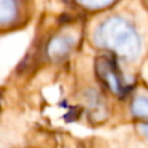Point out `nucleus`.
Returning <instances> with one entry per match:
<instances>
[{
	"label": "nucleus",
	"instance_id": "obj_1",
	"mask_svg": "<svg viewBox=\"0 0 148 148\" xmlns=\"http://www.w3.org/2000/svg\"><path fill=\"white\" fill-rule=\"evenodd\" d=\"M94 39L99 46L114 51L126 60H135L140 53V38L134 27L121 17L105 20L95 30Z\"/></svg>",
	"mask_w": 148,
	"mask_h": 148
},
{
	"label": "nucleus",
	"instance_id": "obj_2",
	"mask_svg": "<svg viewBox=\"0 0 148 148\" xmlns=\"http://www.w3.org/2000/svg\"><path fill=\"white\" fill-rule=\"evenodd\" d=\"M96 70H97L99 77L103 79V82H104L113 92H116V94H122L126 86L122 84L120 73L116 69L112 60L107 59V57H101L96 64Z\"/></svg>",
	"mask_w": 148,
	"mask_h": 148
},
{
	"label": "nucleus",
	"instance_id": "obj_3",
	"mask_svg": "<svg viewBox=\"0 0 148 148\" xmlns=\"http://www.w3.org/2000/svg\"><path fill=\"white\" fill-rule=\"evenodd\" d=\"M73 43L74 39L72 36H56L48 44V55L53 59H61L70 51Z\"/></svg>",
	"mask_w": 148,
	"mask_h": 148
},
{
	"label": "nucleus",
	"instance_id": "obj_4",
	"mask_svg": "<svg viewBox=\"0 0 148 148\" xmlns=\"http://www.w3.org/2000/svg\"><path fill=\"white\" fill-rule=\"evenodd\" d=\"M17 4L14 0H0V21L1 23L10 22L16 17Z\"/></svg>",
	"mask_w": 148,
	"mask_h": 148
},
{
	"label": "nucleus",
	"instance_id": "obj_5",
	"mask_svg": "<svg viewBox=\"0 0 148 148\" xmlns=\"http://www.w3.org/2000/svg\"><path fill=\"white\" fill-rule=\"evenodd\" d=\"M131 112L135 117L146 118L148 120V97L139 96L133 101L131 105Z\"/></svg>",
	"mask_w": 148,
	"mask_h": 148
},
{
	"label": "nucleus",
	"instance_id": "obj_6",
	"mask_svg": "<svg viewBox=\"0 0 148 148\" xmlns=\"http://www.w3.org/2000/svg\"><path fill=\"white\" fill-rule=\"evenodd\" d=\"M82 5L91 9H99V8L108 7L109 4H112L114 0H78Z\"/></svg>",
	"mask_w": 148,
	"mask_h": 148
},
{
	"label": "nucleus",
	"instance_id": "obj_7",
	"mask_svg": "<svg viewBox=\"0 0 148 148\" xmlns=\"http://www.w3.org/2000/svg\"><path fill=\"white\" fill-rule=\"evenodd\" d=\"M140 131L148 138V125H140Z\"/></svg>",
	"mask_w": 148,
	"mask_h": 148
}]
</instances>
